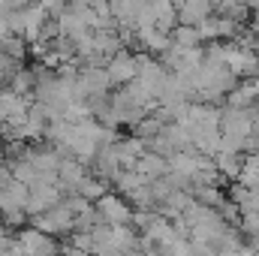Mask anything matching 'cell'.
Returning <instances> with one entry per match:
<instances>
[{"instance_id": "cell-30", "label": "cell", "mask_w": 259, "mask_h": 256, "mask_svg": "<svg viewBox=\"0 0 259 256\" xmlns=\"http://www.w3.org/2000/svg\"><path fill=\"white\" fill-rule=\"evenodd\" d=\"M94 256H121V250L118 247H106V250H97Z\"/></svg>"}, {"instance_id": "cell-19", "label": "cell", "mask_w": 259, "mask_h": 256, "mask_svg": "<svg viewBox=\"0 0 259 256\" xmlns=\"http://www.w3.org/2000/svg\"><path fill=\"white\" fill-rule=\"evenodd\" d=\"M109 187H112V184H106L103 178H97V175H88V181L81 184V190H78V193H81L88 202H94V205H97V202H100V199L109 193Z\"/></svg>"}, {"instance_id": "cell-23", "label": "cell", "mask_w": 259, "mask_h": 256, "mask_svg": "<svg viewBox=\"0 0 259 256\" xmlns=\"http://www.w3.org/2000/svg\"><path fill=\"white\" fill-rule=\"evenodd\" d=\"M241 232L250 235L253 241H259V211H247V214H241Z\"/></svg>"}, {"instance_id": "cell-13", "label": "cell", "mask_w": 259, "mask_h": 256, "mask_svg": "<svg viewBox=\"0 0 259 256\" xmlns=\"http://www.w3.org/2000/svg\"><path fill=\"white\" fill-rule=\"evenodd\" d=\"M214 166L217 172L226 178V181H238L241 169H244V160H241V151H220L214 157Z\"/></svg>"}, {"instance_id": "cell-17", "label": "cell", "mask_w": 259, "mask_h": 256, "mask_svg": "<svg viewBox=\"0 0 259 256\" xmlns=\"http://www.w3.org/2000/svg\"><path fill=\"white\" fill-rule=\"evenodd\" d=\"M109 3H112L115 21H121V24H136V15H139V9H142L145 0H109Z\"/></svg>"}, {"instance_id": "cell-27", "label": "cell", "mask_w": 259, "mask_h": 256, "mask_svg": "<svg viewBox=\"0 0 259 256\" xmlns=\"http://www.w3.org/2000/svg\"><path fill=\"white\" fill-rule=\"evenodd\" d=\"M3 6H6V12H12V9H24V6H30V0H0Z\"/></svg>"}, {"instance_id": "cell-16", "label": "cell", "mask_w": 259, "mask_h": 256, "mask_svg": "<svg viewBox=\"0 0 259 256\" xmlns=\"http://www.w3.org/2000/svg\"><path fill=\"white\" fill-rule=\"evenodd\" d=\"M115 229V247L121 250V256H130L133 250H139V232L133 229V223L130 226H112Z\"/></svg>"}, {"instance_id": "cell-4", "label": "cell", "mask_w": 259, "mask_h": 256, "mask_svg": "<svg viewBox=\"0 0 259 256\" xmlns=\"http://www.w3.org/2000/svg\"><path fill=\"white\" fill-rule=\"evenodd\" d=\"M66 193L61 190V184H33L30 187V199H27V214L30 217H36V214H46L49 208H55V205H61L64 202Z\"/></svg>"}, {"instance_id": "cell-20", "label": "cell", "mask_w": 259, "mask_h": 256, "mask_svg": "<svg viewBox=\"0 0 259 256\" xmlns=\"http://www.w3.org/2000/svg\"><path fill=\"white\" fill-rule=\"evenodd\" d=\"M142 184H148V181H145L136 169H121V175L115 178V187H118V193H124V196L133 193L136 187H142Z\"/></svg>"}, {"instance_id": "cell-25", "label": "cell", "mask_w": 259, "mask_h": 256, "mask_svg": "<svg viewBox=\"0 0 259 256\" xmlns=\"http://www.w3.org/2000/svg\"><path fill=\"white\" fill-rule=\"evenodd\" d=\"M46 12H49V18H61L66 9H69V0H36Z\"/></svg>"}, {"instance_id": "cell-33", "label": "cell", "mask_w": 259, "mask_h": 256, "mask_svg": "<svg viewBox=\"0 0 259 256\" xmlns=\"http://www.w3.org/2000/svg\"><path fill=\"white\" fill-rule=\"evenodd\" d=\"M0 220H3V211H0Z\"/></svg>"}, {"instance_id": "cell-8", "label": "cell", "mask_w": 259, "mask_h": 256, "mask_svg": "<svg viewBox=\"0 0 259 256\" xmlns=\"http://www.w3.org/2000/svg\"><path fill=\"white\" fill-rule=\"evenodd\" d=\"M46 21H49V12H46L39 3L24 6V9H21V36L27 39V46H30V42H36V39L42 36Z\"/></svg>"}, {"instance_id": "cell-1", "label": "cell", "mask_w": 259, "mask_h": 256, "mask_svg": "<svg viewBox=\"0 0 259 256\" xmlns=\"http://www.w3.org/2000/svg\"><path fill=\"white\" fill-rule=\"evenodd\" d=\"M30 226H36V229H42V232H49V235H55V238H58V235H69V232H75V214L61 202V205L49 208L46 214L30 217Z\"/></svg>"}, {"instance_id": "cell-29", "label": "cell", "mask_w": 259, "mask_h": 256, "mask_svg": "<svg viewBox=\"0 0 259 256\" xmlns=\"http://www.w3.org/2000/svg\"><path fill=\"white\" fill-rule=\"evenodd\" d=\"M244 163H247V166H253V169H259V151H250V154L244 157Z\"/></svg>"}, {"instance_id": "cell-2", "label": "cell", "mask_w": 259, "mask_h": 256, "mask_svg": "<svg viewBox=\"0 0 259 256\" xmlns=\"http://www.w3.org/2000/svg\"><path fill=\"white\" fill-rule=\"evenodd\" d=\"M15 238H18L24 256H61V247H58L55 235H49V232H42V229H36V226L18 229Z\"/></svg>"}, {"instance_id": "cell-22", "label": "cell", "mask_w": 259, "mask_h": 256, "mask_svg": "<svg viewBox=\"0 0 259 256\" xmlns=\"http://www.w3.org/2000/svg\"><path fill=\"white\" fill-rule=\"evenodd\" d=\"M0 52H6V55H12L15 61H21V58L27 55V39H24V36H18V33H9V36L3 39Z\"/></svg>"}, {"instance_id": "cell-28", "label": "cell", "mask_w": 259, "mask_h": 256, "mask_svg": "<svg viewBox=\"0 0 259 256\" xmlns=\"http://www.w3.org/2000/svg\"><path fill=\"white\" fill-rule=\"evenodd\" d=\"M61 256H88V253H84V250H78V247H72V244H69V247H61Z\"/></svg>"}, {"instance_id": "cell-21", "label": "cell", "mask_w": 259, "mask_h": 256, "mask_svg": "<svg viewBox=\"0 0 259 256\" xmlns=\"http://www.w3.org/2000/svg\"><path fill=\"white\" fill-rule=\"evenodd\" d=\"M97 223H106L103 217H100V211H97V205H91L88 211H81V214H75V232H94V226Z\"/></svg>"}, {"instance_id": "cell-10", "label": "cell", "mask_w": 259, "mask_h": 256, "mask_svg": "<svg viewBox=\"0 0 259 256\" xmlns=\"http://www.w3.org/2000/svg\"><path fill=\"white\" fill-rule=\"evenodd\" d=\"M139 46L145 52H154V55H163L169 46H172V33L160 30L157 24H148V27H139Z\"/></svg>"}, {"instance_id": "cell-31", "label": "cell", "mask_w": 259, "mask_h": 256, "mask_svg": "<svg viewBox=\"0 0 259 256\" xmlns=\"http://www.w3.org/2000/svg\"><path fill=\"white\" fill-rule=\"evenodd\" d=\"M244 3H247V9H250V12H259V0H244Z\"/></svg>"}, {"instance_id": "cell-5", "label": "cell", "mask_w": 259, "mask_h": 256, "mask_svg": "<svg viewBox=\"0 0 259 256\" xmlns=\"http://www.w3.org/2000/svg\"><path fill=\"white\" fill-rule=\"evenodd\" d=\"M88 175H91V169L81 160H75V157H66V160H61V166H58V184H61V190L66 196L81 190V184L88 181Z\"/></svg>"}, {"instance_id": "cell-9", "label": "cell", "mask_w": 259, "mask_h": 256, "mask_svg": "<svg viewBox=\"0 0 259 256\" xmlns=\"http://www.w3.org/2000/svg\"><path fill=\"white\" fill-rule=\"evenodd\" d=\"M109 75H112V84H118V88H124L130 84L136 75H139V69H136V61H133V55H130L127 49H121L112 61H109Z\"/></svg>"}, {"instance_id": "cell-18", "label": "cell", "mask_w": 259, "mask_h": 256, "mask_svg": "<svg viewBox=\"0 0 259 256\" xmlns=\"http://www.w3.org/2000/svg\"><path fill=\"white\" fill-rule=\"evenodd\" d=\"M166 127V121L154 112V115H148V118H142L136 127H133V136H139V139H154V136H160Z\"/></svg>"}, {"instance_id": "cell-3", "label": "cell", "mask_w": 259, "mask_h": 256, "mask_svg": "<svg viewBox=\"0 0 259 256\" xmlns=\"http://www.w3.org/2000/svg\"><path fill=\"white\" fill-rule=\"evenodd\" d=\"M97 211H100V217H103L106 223H112V226H130V223H133V214H136V208L124 202L121 193H106V196L97 202Z\"/></svg>"}, {"instance_id": "cell-7", "label": "cell", "mask_w": 259, "mask_h": 256, "mask_svg": "<svg viewBox=\"0 0 259 256\" xmlns=\"http://www.w3.org/2000/svg\"><path fill=\"white\" fill-rule=\"evenodd\" d=\"M27 199H30V187L9 178L3 187H0V211L9 214V211H24L27 208Z\"/></svg>"}, {"instance_id": "cell-26", "label": "cell", "mask_w": 259, "mask_h": 256, "mask_svg": "<svg viewBox=\"0 0 259 256\" xmlns=\"http://www.w3.org/2000/svg\"><path fill=\"white\" fill-rule=\"evenodd\" d=\"M69 244L78 247V250H84L88 256H94V235L91 232H72V241Z\"/></svg>"}, {"instance_id": "cell-15", "label": "cell", "mask_w": 259, "mask_h": 256, "mask_svg": "<svg viewBox=\"0 0 259 256\" xmlns=\"http://www.w3.org/2000/svg\"><path fill=\"white\" fill-rule=\"evenodd\" d=\"M9 88H12L15 94H21V97H33V91H36V66H33V69L21 66V69L12 75Z\"/></svg>"}, {"instance_id": "cell-32", "label": "cell", "mask_w": 259, "mask_h": 256, "mask_svg": "<svg viewBox=\"0 0 259 256\" xmlns=\"http://www.w3.org/2000/svg\"><path fill=\"white\" fill-rule=\"evenodd\" d=\"M6 124V112H3V106H0V127Z\"/></svg>"}, {"instance_id": "cell-12", "label": "cell", "mask_w": 259, "mask_h": 256, "mask_svg": "<svg viewBox=\"0 0 259 256\" xmlns=\"http://www.w3.org/2000/svg\"><path fill=\"white\" fill-rule=\"evenodd\" d=\"M124 49L121 36H118V27H103V30H94V52L106 55L109 61Z\"/></svg>"}, {"instance_id": "cell-24", "label": "cell", "mask_w": 259, "mask_h": 256, "mask_svg": "<svg viewBox=\"0 0 259 256\" xmlns=\"http://www.w3.org/2000/svg\"><path fill=\"white\" fill-rule=\"evenodd\" d=\"M64 205L69 208V211H72V214H81V211H88L94 202H88L81 193H69V196H64Z\"/></svg>"}, {"instance_id": "cell-11", "label": "cell", "mask_w": 259, "mask_h": 256, "mask_svg": "<svg viewBox=\"0 0 259 256\" xmlns=\"http://www.w3.org/2000/svg\"><path fill=\"white\" fill-rule=\"evenodd\" d=\"M136 172L151 184V181H157V178H166V175H169V160H166V157H160V154H154V151H148L145 157H139Z\"/></svg>"}, {"instance_id": "cell-14", "label": "cell", "mask_w": 259, "mask_h": 256, "mask_svg": "<svg viewBox=\"0 0 259 256\" xmlns=\"http://www.w3.org/2000/svg\"><path fill=\"white\" fill-rule=\"evenodd\" d=\"M172 42L178 46V49H202V33H199V27L193 24H178L175 30H172Z\"/></svg>"}, {"instance_id": "cell-6", "label": "cell", "mask_w": 259, "mask_h": 256, "mask_svg": "<svg viewBox=\"0 0 259 256\" xmlns=\"http://www.w3.org/2000/svg\"><path fill=\"white\" fill-rule=\"evenodd\" d=\"M175 6H178V24L199 27L205 18L214 15V0H175Z\"/></svg>"}]
</instances>
